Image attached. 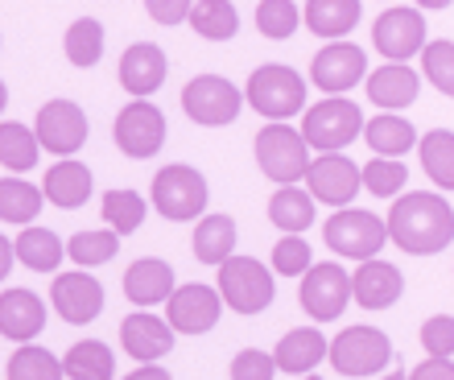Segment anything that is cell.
I'll use <instances>...</instances> for the list:
<instances>
[{"label": "cell", "mask_w": 454, "mask_h": 380, "mask_svg": "<svg viewBox=\"0 0 454 380\" xmlns=\"http://www.w3.org/2000/svg\"><path fill=\"white\" fill-rule=\"evenodd\" d=\"M301 380H318V376H301Z\"/></svg>", "instance_id": "cell-52"}, {"label": "cell", "mask_w": 454, "mask_h": 380, "mask_svg": "<svg viewBox=\"0 0 454 380\" xmlns=\"http://www.w3.org/2000/svg\"><path fill=\"white\" fill-rule=\"evenodd\" d=\"M219 297L236 314H261V310L273 306V269H264L256 257H231V261L219 265Z\"/></svg>", "instance_id": "cell-4"}, {"label": "cell", "mask_w": 454, "mask_h": 380, "mask_svg": "<svg viewBox=\"0 0 454 380\" xmlns=\"http://www.w3.org/2000/svg\"><path fill=\"white\" fill-rule=\"evenodd\" d=\"M298 21H301V9L294 0H261V4H256V29H261L264 37H273V42L294 34Z\"/></svg>", "instance_id": "cell-42"}, {"label": "cell", "mask_w": 454, "mask_h": 380, "mask_svg": "<svg viewBox=\"0 0 454 380\" xmlns=\"http://www.w3.org/2000/svg\"><path fill=\"white\" fill-rule=\"evenodd\" d=\"M418 91H421V75L413 71V67H396V62H388V67H380V71L368 75L372 104H380L384 112L409 107L413 99H418Z\"/></svg>", "instance_id": "cell-24"}, {"label": "cell", "mask_w": 454, "mask_h": 380, "mask_svg": "<svg viewBox=\"0 0 454 380\" xmlns=\"http://www.w3.org/2000/svg\"><path fill=\"white\" fill-rule=\"evenodd\" d=\"M37 157H42V145H37L34 129H25L21 120H4L0 124V166L25 174L37 166Z\"/></svg>", "instance_id": "cell-33"}, {"label": "cell", "mask_w": 454, "mask_h": 380, "mask_svg": "<svg viewBox=\"0 0 454 380\" xmlns=\"http://www.w3.org/2000/svg\"><path fill=\"white\" fill-rule=\"evenodd\" d=\"M384 227L396 249H405L409 257H434L454 240V207L442 194H426V190L401 194Z\"/></svg>", "instance_id": "cell-1"}, {"label": "cell", "mask_w": 454, "mask_h": 380, "mask_svg": "<svg viewBox=\"0 0 454 380\" xmlns=\"http://www.w3.org/2000/svg\"><path fill=\"white\" fill-rule=\"evenodd\" d=\"M409 380H454V364L450 360H426L409 372Z\"/></svg>", "instance_id": "cell-47"}, {"label": "cell", "mask_w": 454, "mask_h": 380, "mask_svg": "<svg viewBox=\"0 0 454 380\" xmlns=\"http://www.w3.org/2000/svg\"><path fill=\"white\" fill-rule=\"evenodd\" d=\"M62 376H71V380H112L116 376L112 347L99 344V339H83V344H74L71 352L62 356Z\"/></svg>", "instance_id": "cell-29"}, {"label": "cell", "mask_w": 454, "mask_h": 380, "mask_svg": "<svg viewBox=\"0 0 454 380\" xmlns=\"http://www.w3.org/2000/svg\"><path fill=\"white\" fill-rule=\"evenodd\" d=\"M380 380H409V372H401V368H393L388 376H380Z\"/></svg>", "instance_id": "cell-51"}, {"label": "cell", "mask_w": 454, "mask_h": 380, "mask_svg": "<svg viewBox=\"0 0 454 380\" xmlns=\"http://www.w3.org/2000/svg\"><path fill=\"white\" fill-rule=\"evenodd\" d=\"M174 294V269L157 257H145V261L129 265L124 273V297L137 302V306H157V302H169Z\"/></svg>", "instance_id": "cell-22"}, {"label": "cell", "mask_w": 454, "mask_h": 380, "mask_svg": "<svg viewBox=\"0 0 454 380\" xmlns=\"http://www.w3.org/2000/svg\"><path fill=\"white\" fill-rule=\"evenodd\" d=\"M50 302H54V310H59L67 322L83 327V322H96L99 310H104V285L91 273H83V269H74V273L54 277Z\"/></svg>", "instance_id": "cell-17"}, {"label": "cell", "mask_w": 454, "mask_h": 380, "mask_svg": "<svg viewBox=\"0 0 454 380\" xmlns=\"http://www.w3.org/2000/svg\"><path fill=\"white\" fill-rule=\"evenodd\" d=\"M231 249H236V219L231 215H207L194 227V257L203 265L231 261Z\"/></svg>", "instance_id": "cell-30"}, {"label": "cell", "mask_w": 454, "mask_h": 380, "mask_svg": "<svg viewBox=\"0 0 454 380\" xmlns=\"http://www.w3.org/2000/svg\"><path fill=\"white\" fill-rule=\"evenodd\" d=\"M248 104L269 116L273 124H286L289 116H298L306 107V79H301L294 67H281V62H269L261 71H252L248 79Z\"/></svg>", "instance_id": "cell-3"}, {"label": "cell", "mask_w": 454, "mask_h": 380, "mask_svg": "<svg viewBox=\"0 0 454 380\" xmlns=\"http://www.w3.org/2000/svg\"><path fill=\"white\" fill-rule=\"evenodd\" d=\"M269 219L273 227H281L286 236H301L314 224V199L301 186H281L269 199Z\"/></svg>", "instance_id": "cell-32"}, {"label": "cell", "mask_w": 454, "mask_h": 380, "mask_svg": "<svg viewBox=\"0 0 454 380\" xmlns=\"http://www.w3.org/2000/svg\"><path fill=\"white\" fill-rule=\"evenodd\" d=\"M124 380H174L166 368H157V364H145V368H137V372H129Z\"/></svg>", "instance_id": "cell-48"}, {"label": "cell", "mask_w": 454, "mask_h": 380, "mask_svg": "<svg viewBox=\"0 0 454 380\" xmlns=\"http://www.w3.org/2000/svg\"><path fill=\"white\" fill-rule=\"evenodd\" d=\"M120 344H124V352L132 360H141V368H145V364L161 360L174 347V331H169V322L141 310V314H129V319L120 322Z\"/></svg>", "instance_id": "cell-20"}, {"label": "cell", "mask_w": 454, "mask_h": 380, "mask_svg": "<svg viewBox=\"0 0 454 380\" xmlns=\"http://www.w3.org/2000/svg\"><path fill=\"white\" fill-rule=\"evenodd\" d=\"M149 17L161 25H178L191 17V4H186V0H153V4H149Z\"/></svg>", "instance_id": "cell-46"}, {"label": "cell", "mask_w": 454, "mask_h": 380, "mask_svg": "<svg viewBox=\"0 0 454 380\" xmlns=\"http://www.w3.org/2000/svg\"><path fill=\"white\" fill-rule=\"evenodd\" d=\"M42 194L62 211H74L91 199V170L83 162H59L42 182Z\"/></svg>", "instance_id": "cell-26"}, {"label": "cell", "mask_w": 454, "mask_h": 380, "mask_svg": "<svg viewBox=\"0 0 454 380\" xmlns=\"http://www.w3.org/2000/svg\"><path fill=\"white\" fill-rule=\"evenodd\" d=\"M418 154H421L426 178H430L434 186L454 190V132L450 129H430L418 141Z\"/></svg>", "instance_id": "cell-31"}, {"label": "cell", "mask_w": 454, "mask_h": 380, "mask_svg": "<svg viewBox=\"0 0 454 380\" xmlns=\"http://www.w3.org/2000/svg\"><path fill=\"white\" fill-rule=\"evenodd\" d=\"M401 294H405V277L388 261H364L351 273V297L364 310H388Z\"/></svg>", "instance_id": "cell-18"}, {"label": "cell", "mask_w": 454, "mask_h": 380, "mask_svg": "<svg viewBox=\"0 0 454 380\" xmlns=\"http://www.w3.org/2000/svg\"><path fill=\"white\" fill-rule=\"evenodd\" d=\"M166 116L157 112L149 99H132L124 112L116 116V145L120 154L137 157V162H145V157H157L161 154V145H166Z\"/></svg>", "instance_id": "cell-12"}, {"label": "cell", "mask_w": 454, "mask_h": 380, "mask_svg": "<svg viewBox=\"0 0 454 380\" xmlns=\"http://www.w3.org/2000/svg\"><path fill=\"white\" fill-rule=\"evenodd\" d=\"M277 360L261 347H244L236 360H231V380H273Z\"/></svg>", "instance_id": "cell-45"}, {"label": "cell", "mask_w": 454, "mask_h": 380, "mask_svg": "<svg viewBox=\"0 0 454 380\" xmlns=\"http://www.w3.org/2000/svg\"><path fill=\"white\" fill-rule=\"evenodd\" d=\"M359 129H364V112H359V104L335 95V99L314 104L310 112H306V120H301L298 132H301V141L310 145V149H318V157H323V154H339V149H347V145L359 137Z\"/></svg>", "instance_id": "cell-5"}, {"label": "cell", "mask_w": 454, "mask_h": 380, "mask_svg": "<svg viewBox=\"0 0 454 380\" xmlns=\"http://www.w3.org/2000/svg\"><path fill=\"white\" fill-rule=\"evenodd\" d=\"M359 17H364V4H359V0H310V4L301 9L306 29L318 37H331V42H343L359 25Z\"/></svg>", "instance_id": "cell-23"}, {"label": "cell", "mask_w": 454, "mask_h": 380, "mask_svg": "<svg viewBox=\"0 0 454 380\" xmlns=\"http://www.w3.org/2000/svg\"><path fill=\"white\" fill-rule=\"evenodd\" d=\"M34 137L42 149L59 157H71L79 154L87 145V116L83 107L74 99H50L42 112H37V124H34Z\"/></svg>", "instance_id": "cell-13"}, {"label": "cell", "mask_w": 454, "mask_h": 380, "mask_svg": "<svg viewBox=\"0 0 454 380\" xmlns=\"http://www.w3.org/2000/svg\"><path fill=\"white\" fill-rule=\"evenodd\" d=\"M331 368L339 376H372V372H384L393 364V344H388V335L376 331V327H347L331 339Z\"/></svg>", "instance_id": "cell-6"}, {"label": "cell", "mask_w": 454, "mask_h": 380, "mask_svg": "<svg viewBox=\"0 0 454 380\" xmlns=\"http://www.w3.org/2000/svg\"><path fill=\"white\" fill-rule=\"evenodd\" d=\"M421 347L430 360H450L454 356V319L450 314H434L421 322Z\"/></svg>", "instance_id": "cell-44"}, {"label": "cell", "mask_w": 454, "mask_h": 380, "mask_svg": "<svg viewBox=\"0 0 454 380\" xmlns=\"http://www.w3.org/2000/svg\"><path fill=\"white\" fill-rule=\"evenodd\" d=\"M219 310H223V297L211 285H182L169 294V331L182 335H207L219 322Z\"/></svg>", "instance_id": "cell-16"}, {"label": "cell", "mask_w": 454, "mask_h": 380, "mask_svg": "<svg viewBox=\"0 0 454 380\" xmlns=\"http://www.w3.org/2000/svg\"><path fill=\"white\" fill-rule=\"evenodd\" d=\"M421 71H426V83H434L442 95L454 99V42H446V37L426 42V50H421Z\"/></svg>", "instance_id": "cell-41"}, {"label": "cell", "mask_w": 454, "mask_h": 380, "mask_svg": "<svg viewBox=\"0 0 454 380\" xmlns=\"http://www.w3.org/2000/svg\"><path fill=\"white\" fill-rule=\"evenodd\" d=\"M364 141H368V149L376 157L396 162L401 154H409V149L418 145V129H413L409 120L393 116V112H384V116H376V120H368V124H364Z\"/></svg>", "instance_id": "cell-27"}, {"label": "cell", "mask_w": 454, "mask_h": 380, "mask_svg": "<svg viewBox=\"0 0 454 380\" xmlns=\"http://www.w3.org/2000/svg\"><path fill=\"white\" fill-rule=\"evenodd\" d=\"M359 166L343 154H323L310 162V174H306V194L314 202H326V207H339L347 211V202L359 194Z\"/></svg>", "instance_id": "cell-14"}, {"label": "cell", "mask_w": 454, "mask_h": 380, "mask_svg": "<svg viewBox=\"0 0 454 380\" xmlns=\"http://www.w3.org/2000/svg\"><path fill=\"white\" fill-rule=\"evenodd\" d=\"M116 249H120V236L108 232V227H96V232H74L67 240V257H71L79 269H96V265H108L116 261Z\"/></svg>", "instance_id": "cell-36"}, {"label": "cell", "mask_w": 454, "mask_h": 380, "mask_svg": "<svg viewBox=\"0 0 454 380\" xmlns=\"http://www.w3.org/2000/svg\"><path fill=\"white\" fill-rule=\"evenodd\" d=\"M67 59L74 67H96L104 59V25L96 17H79V21L67 29Z\"/></svg>", "instance_id": "cell-37"}, {"label": "cell", "mask_w": 454, "mask_h": 380, "mask_svg": "<svg viewBox=\"0 0 454 380\" xmlns=\"http://www.w3.org/2000/svg\"><path fill=\"white\" fill-rule=\"evenodd\" d=\"M166 54L153 42H137L120 54V87L129 95H153L166 83Z\"/></svg>", "instance_id": "cell-19"}, {"label": "cell", "mask_w": 454, "mask_h": 380, "mask_svg": "<svg viewBox=\"0 0 454 380\" xmlns=\"http://www.w3.org/2000/svg\"><path fill=\"white\" fill-rule=\"evenodd\" d=\"M405 178H409L405 162H388V157H376V162H368V166L359 170L364 190L376 194V199H393V194H401V190H405Z\"/></svg>", "instance_id": "cell-40"}, {"label": "cell", "mask_w": 454, "mask_h": 380, "mask_svg": "<svg viewBox=\"0 0 454 380\" xmlns=\"http://www.w3.org/2000/svg\"><path fill=\"white\" fill-rule=\"evenodd\" d=\"M12 261H17V257H12V244H9V240H4V236H0V281L9 277Z\"/></svg>", "instance_id": "cell-49"}, {"label": "cell", "mask_w": 454, "mask_h": 380, "mask_svg": "<svg viewBox=\"0 0 454 380\" xmlns=\"http://www.w3.org/2000/svg\"><path fill=\"white\" fill-rule=\"evenodd\" d=\"M239 107H244V95L223 75H199V79H191L182 87V112L194 124H207V129L231 124L239 116Z\"/></svg>", "instance_id": "cell-8"}, {"label": "cell", "mask_w": 454, "mask_h": 380, "mask_svg": "<svg viewBox=\"0 0 454 380\" xmlns=\"http://www.w3.org/2000/svg\"><path fill=\"white\" fill-rule=\"evenodd\" d=\"M207 178L199 174L194 166H166L161 174L153 178V207L166 219H194V215L207 211Z\"/></svg>", "instance_id": "cell-9"}, {"label": "cell", "mask_w": 454, "mask_h": 380, "mask_svg": "<svg viewBox=\"0 0 454 380\" xmlns=\"http://www.w3.org/2000/svg\"><path fill=\"white\" fill-rule=\"evenodd\" d=\"M104 219H108V232L132 236L145 224V199L132 190H108L104 194Z\"/></svg>", "instance_id": "cell-38"}, {"label": "cell", "mask_w": 454, "mask_h": 380, "mask_svg": "<svg viewBox=\"0 0 454 380\" xmlns=\"http://www.w3.org/2000/svg\"><path fill=\"white\" fill-rule=\"evenodd\" d=\"M310 145L301 141L298 129L289 124H269L256 137V166L264 178H273L277 186H298L310 174Z\"/></svg>", "instance_id": "cell-2"}, {"label": "cell", "mask_w": 454, "mask_h": 380, "mask_svg": "<svg viewBox=\"0 0 454 380\" xmlns=\"http://www.w3.org/2000/svg\"><path fill=\"white\" fill-rule=\"evenodd\" d=\"M364 75H368V54L359 46H351V42H331V46L318 50L310 62V79L323 87L331 99L351 91Z\"/></svg>", "instance_id": "cell-15"}, {"label": "cell", "mask_w": 454, "mask_h": 380, "mask_svg": "<svg viewBox=\"0 0 454 380\" xmlns=\"http://www.w3.org/2000/svg\"><path fill=\"white\" fill-rule=\"evenodd\" d=\"M9 380H62V360H54L46 347L25 344L9 360Z\"/></svg>", "instance_id": "cell-39"}, {"label": "cell", "mask_w": 454, "mask_h": 380, "mask_svg": "<svg viewBox=\"0 0 454 380\" xmlns=\"http://www.w3.org/2000/svg\"><path fill=\"white\" fill-rule=\"evenodd\" d=\"M351 302V273L339 261L310 265V273L301 277V310L314 322H331L339 319Z\"/></svg>", "instance_id": "cell-10"}, {"label": "cell", "mask_w": 454, "mask_h": 380, "mask_svg": "<svg viewBox=\"0 0 454 380\" xmlns=\"http://www.w3.org/2000/svg\"><path fill=\"white\" fill-rule=\"evenodd\" d=\"M323 240H326V249L347 257V261H376V252L388 240V227H384L380 215L347 207V211H335L326 219Z\"/></svg>", "instance_id": "cell-7"}, {"label": "cell", "mask_w": 454, "mask_h": 380, "mask_svg": "<svg viewBox=\"0 0 454 380\" xmlns=\"http://www.w3.org/2000/svg\"><path fill=\"white\" fill-rule=\"evenodd\" d=\"M12 257L34 273H54L62 265V240L50 227H25L17 244H12Z\"/></svg>", "instance_id": "cell-28"}, {"label": "cell", "mask_w": 454, "mask_h": 380, "mask_svg": "<svg viewBox=\"0 0 454 380\" xmlns=\"http://www.w3.org/2000/svg\"><path fill=\"white\" fill-rule=\"evenodd\" d=\"M42 327H46V302L37 294H29V289L0 294V335H4V339L29 344Z\"/></svg>", "instance_id": "cell-21"}, {"label": "cell", "mask_w": 454, "mask_h": 380, "mask_svg": "<svg viewBox=\"0 0 454 380\" xmlns=\"http://www.w3.org/2000/svg\"><path fill=\"white\" fill-rule=\"evenodd\" d=\"M273 273L281 277H306L310 273V244L301 236H281L273 249Z\"/></svg>", "instance_id": "cell-43"}, {"label": "cell", "mask_w": 454, "mask_h": 380, "mask_svg": "<svg viewBox=\"0 0 454 380\" xmlns=\"http://www.w3.org/2000/svg\"><path fill=\"white\" fill-rule=\"evenodd\" d=\"M326 352H331V344L323 339V331H318V327H298V331H289L286 339L277 344L273 360H277V368L310 376V372L326 360Z\"/></svg>", "instance_id": "cell-25"}, {"label": "cell", "mask_w": 454, "mask_h": 380, "mask_svg": "<svg viewBox=\"0 0 454 380\" xmlns=\"http://www.w3.org/2000/svg\"><path fill=\"white\" fill-rule=\"evenodd\" d=\"M372 42H376V50H380L388 62L405 67L413 54L426 50V21H421L418 9H409V4H393V9H384L380 17H376Z\"/></svg>", "instance_id": "cell-11"}, {"label": "cell", "mask_w": 454, "mask_h": 380, "mask_svg": "<svg viewBox=\"0 0 454 380\" xmlns=\"http://www.w3.org/2000/svg\"><path fill=\"white\" fill-rule=\"evenodd\" d=\"M186 21L194 25V34L207 37V42H227V37H236L239 29V12L236 4H227V0H199L191 4V17Z\"/></svg>", "instance_id": "cell-34"}, {"label": "cell", "mask_w": 454, "mask_h": 380, "mask_svg": "<svg viewBox=\"0 0 454 380\" xmlns=\"http://www.w3.org/2000/svg\"><path fill=\"white\" fill-rule=\"evenodd\" d=\"M46 194L25 178H0V219L4 224H29L37 219Z\"/></svg>", "instance_id": "cell-35"}, {"label": "cell", "mask_w": 454, "mask_h": 380, "mask_svg": "<svg viewBox=\"0 0 454 380\" xmlns=\"http://www.w3.org/2000/svg\"><path fill=\"white\" fill-rule=\"evenodd\" d=\"M4 104H9V87H4V79H0V112H4Z\"/></svg>", "instance_id": "cell-50"}]
</instances>
